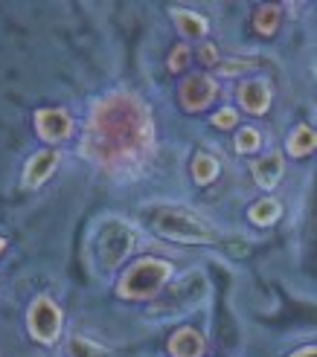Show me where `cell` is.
Returning <instances> with one entry per match:
<instances>
[{"instance_id": "obj_19", "label": "cell", "mask_w": 317, "mask_h": 357, "mask_svg": "<svg viewBox=\"0 0 317 357\" xmlns=\"http://www.w3.org/2000/svg\"><path fill=\"white\" fill-rule=\"evenodd\" d=\"M189 67V47H175L172 50V56H169V70L172 73H181V70H186Z\"/></svg>"}, {"instance_id": "obj_17", "label": "cell", "mask_w": 317, "mask_h": 357, "mask_svg": "<svg viewBox=\"0 0 317 357\" xmlns=\"http://www.w3.org/2000/svg\"><path fill=\"white\" fill-rule=\"evenodd\" d=\"M70 357H108L102 346L91 343V340H82V337H73L70 340Z\"/></svg>"}, {"instance_id": "obj_14", "label": "cell", "mask_w": 317, "mask_h": 357, "mask_svg": "<svg viewBox=\"0 0 317 357\" xmlns=\"http://www.w3.org/2000/svg\"><path fill=\"white\" fill-rule=\"evenodd\" d=\"M216 174H219V160L213 154H198L196 160H192V177H196L198 186L213 183Z\"/></svg>"}, {"instance_id": "obj_3", "label": "cell", "mask_w": 317, "mask_h": 357, "mask_svg": "<svg viewBox=\"0 0 317 357\" xmlns=\"http://www.w3.org/2000/svg\"><path fill=\"white\" fill-rule=\"evenodd\" d=\"M172 276V264L163 259H140L117 282V296L122 299H152Z\"/></svg>"}, {"instance_id": "obj_20", "label": "cell", "mask_w": 317, "mask_h": 357, "mask_svg": "<svg viewBox=\"0 0 317 357\" xmlns=\"http://www.w3.org/2000/svg\"><path fill=\"white\" fill-rule=\"evenodd\" d=\"M236 122H239V114H236L233 108H224V111H219V114L213 116L216 128H236Z\"/></svg>"}, {"instance_id": "obj_15", "label": "cell", "mask_w": 317, "mask_h": 357, "mask_svg": "<svg viewBox=\"0 0 317 357\" xmlns=\"http://www.w3.org/2000/svg\"><path fill=\"white\" fill-rule=\"evenodd\" d=\"M279 212H283V209H279V204L274 198H262V201H256L251 206V221L256 227H268V224H274L279 218Z\"/></svg>"}, {"instance_id": "obj_22", "label": "cell", "mask_w": 317, "mask_h": 357, "mask_svg": "<svg viewBox=\"0 0 317 357\" xmlns=\"http://www.w3.org/2000/svg\"><path fill=\"white\" fill-rule=\"evenodd\" d=\"M251 64H244V61H227V64H219V70L224 76H233V73H242V70H248Z\"/></svg>"}, {"instance_id": "obj_16", "label": "cell", "mask_w": 317, "mask_h": 357, "mask_svg": "<svg viewBox=\"0 0 317 357\" xmlns=\"http://www.w3.org/2000/svg\"><path fill=\"white\" fill-rule=\"evenodd\" d=\"M253 26L259 35H274L279 29V6H259L256 17H253Z\"/></svg>"}, {"instance_id": "obj_5", "label": "cell", "mask_w": 317, "mask_h": 357, "mask_svg": "<svg viewBox=\"0 0 317 357\" xmlns=\"http://www.w3.org/2000/svg\"><path fill=\"white\" fill-rule=\"evenodd\" d=\"M27 326H29V334L38 343H56L59 334H61V311H59V305L52 299H47V296H38L29 305Z\"/></svg>"}, {"instance_id": "obj_4", "label": "cell", "mask_w": 317, "mask_h": 357, "mask_svg": "<svg viewBox=\"0 0 317 357\" xmlns=\"http://www.w3.org/2000/svg\"><path fill=\"white\" fill-rule=\"evenodd\" d=\"M131 247H134V229L122 221H108L96 236V256L105 271H114L131 253Z\"/></svg>"}, {"instance_id": "obj_6", "label": "cell", "mask_w": 317, "mask_h": 357, "mask_svg": "<svg viewBox=\"0 0 317 357\" xmlns=\"http://www.w3.org/2000/svg\"><path fill=\"white\" fill-rule=\"evenodd\" d=\"M216 93H219L216 79H209V76H189L181 84V105H184V111L196 114V111L209 108V102L216 99Z\"/></svg>"}, {"instance_id": "obj_24", "label": "cell", "mask_w": 317, "mask_h": 357, "mask_svg": "<svg viewBox=\"0 0 317 357\" xmlns=\"http://www.w3.org/2000/svg\"><path fill=\"white\" fill-rule=\"evenodd\" d=\"M0 250H3V238H0Z\"/></svg>"}, {"instance_id": "obj_1", "label": "cell", "mask_w": 317, "mask_h": 357, "mask_svg": "<svg viewBox=\"0 0 317 357\" xmlns=\"http://www.w3.org/2000/svg\"><path fill=\"white\" fill-rule=\"evenodd\" d=\"M82 151L114 174L134 172L154 151V122L149 108L131 93H111L91 114Z\"/></svg>"}, {"instance_id": "obj_21", "label": "cell", "mask_w": 317, "mask_h": 357, "mask_svg": "<svg viewBox=\"0 0 317 357\" xmlns=\"http://www.w3.org/2000/svg\"><path fill=\"white\" fill-rule=\"evenodd\" d=\"M201 61L207 64V67H219L221 61H219V47L216 44H204L201 47Z\"/></svg>"}, {"instance_id": "obj_18", "label": "cell", "mask_w": 317, "mask_h": 357, "mask_svg": "<svg viewBox=\"0 0 317 357\" xmlns=\"http://www.w3.org/2000/svg\"><path fill=\"white\" fill-rule=\"evenodd\" d=\"M259 149V131L256 128H242L236 134V151L239 154H251Z\"/></svg>"}, {"instance_id": "obj_12", "label": "cell", "mask_w": 317, "mask_h": 357, "mask_svg": "<svg viewBox=\"0 0 317 357\" xmlns=\"http://www.w3.org/2000/svg\"><path fill=\"white\" fill-rule=\"evenodd\" d=\"M175 24H178L184 38H204L207 35V21L189 9H175Z\"/></svg>"}, {"instance_id": "obj_10", "label": "cell", "mask_w": 317, "mask_h": 357, "mask_svg": "<svg viewBox=\"0 0 317 357\" xmlns=\"http://www.w3.org/2000/svg\"><path fill=\"white\" fill-rule=\"evenodd\" d=\"M172 357H201L204 354V337L196 328H178L169 340Z\"/></svg>"}, {"instance_id": "obj_2", "label": "cell", "mask_w": 317, "mask_h": 357, "mask_svg": "<svg viewBox=\"0 0 317 357\" xmlns=\"http://www.w3.org/2000/svg\"><path fill=\"white\" fill-rule=\"evenodd\" d=\"M146 221L152 224L154 233H161L169 241H184V244H213L219 241V233L209 227L196 212L181 209V206H157L146 212Z\"/></svg>"}, {"instance_id": "obj_8", "label": "cell", "mask_w": 317, "mask_h": 357, "mask_svg": "<svg viewBox=\"0 0 317 357\" xmlns=\"http://www.w3.org/2000/svg\"><path fill=\"white\" fill-rule=\"evenodd\" d=\"M59 151L56 149H47V151H38V154H32L29 157V163H27V169H24V183L29 186V189H35V186H41L47 177L56 172V166H59Z\"/></svg>"}, {"instance_id": "obj_23", "label": "cell", "mask_w": 317, "mask_h": 357, "mask_svg": "<svg viewBox=\"0 0 317 357\" xmlns=\"http://www.w3.org/2000/svg\"><path fill=\"white\" fill-rule=\"evenodd\" d=\"M291 357H317V349L314 346H303L300 351H294Z\"/></svg>"}, {"instance_id": "obj_11", "label": "cell", "mask_w": 317, "mask_h": 357, "mask_svg": "<svg viewBox=\"0 0 317 357\" xmlns=\"http://www.w3.org/2000/svg\"><path fill=\"white\" fill-rule=\"evenodd\" d=\"M239 102L244 111L251 114H265L268 105H271V91L265 82H248L239 87Z\"/></svg>"}, {"instance_id": "obj_13", "label": "cell", "mask_w": 317, "mask_h": 357, "mask_svg": "<svg viewBox=\"0 0 317 357\" xmlns=\"http://www.w3.org/2000/svg\"><path fill=\"white\" fill-rule=\"evenodd\" d=\"M314 146H317V134L309 128V125L294 128V134L288 137V154L291 157H306L314 151Z\"/></svg>"}, {"instance_id": "obj_7", "label": "cell", "mask_w": 317, "mask_h": 357, "mask_svg": "<svg viewBox=\"0 0 317 357\" xmlns=\"http://www.w3.org/2000/svg\"><path fill=\"white\" fill-rule=\"evenodd\" d=\"M35 128L47 142H61L73 134V119L61 108H44L35 114Z\"/></svg>"}, {"instance_id": "obj_9", "label": "cell", "mask_w": 317, "mask_h": 357, "mask_svg": "<svg viewBox=\"0 0 317 357\" xmlns=\"http://www.w3.org/2000/svg\"><path fill=\"white\" fill-rule=\"evenodd\" d=\"M286 172V163H283V154H265V157H259L256 163H253V181L262 186V189H274L279 183V177H283Z\"/></svg>"}]
</instances>
